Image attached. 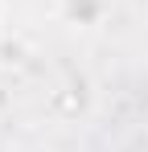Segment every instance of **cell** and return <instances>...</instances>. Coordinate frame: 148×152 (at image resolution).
Returning a JSON list of instances; mask_svg holds the SVG:
<instances>
[{
	"label": "cell",
	"instance_id": "cell-2",
	"mask_svg": "<svg viewBox=\"0 0 148 152\" xmlns=\"http://www.w3.org/2000/svg\"><path fill=\"white\" fill-rule=\"evenodd\" d=\"M4 17H8V0H0V25H4Z\"/></svg>",
	"mask_w": 148,
	"mask_h": 152
},
{
	"label": "cell",
	"instance_id": "cell-1",
	"mask_svg": "<svg viewBox=\"0 0 148 152\" xmlns=\"http://www.w3.org/2000/svg\"><path fill=\"white\" fill-rule=\"evenodd\" d=\"M107 8H111V0H58L62 21L74 25V29H95L107 17Z\"/></svg>",
	"mask_w": 148,
	"mask_h": 152
}]
</instances>
